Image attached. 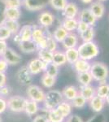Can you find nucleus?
I'll return each mask as SVG.
<instances>
[{
	"instance_id": "54",
	"label": "nucleus",
	"mask_w": 109,
	"mask_h": 122,
	"mask_svg": "<svg viewBox=\"0 0 109 122\" xmlns=\"http://www.w3.org/2000/svg\"><path fill=\"white\" fill-rule=\"evenodd\" d=\"M0 122H3V120H2V117H0Z\"/></svg>"
},
{
	"instance_id": "21",
	"label": "nucleus",
	"mask_w": 109,
	"mask_h": 122,
	"mask_svg": "<svg viewBox=\"0 0 109 122\" xmlns=\"http://www.w3.org/2000/svg\"><path fill=\"white\" fill-rule=\"evenodd\" d=\"M39 110H40L39 103L27 99L25 111H24L26 113V115H28L29 117H33V116H34V115H37V112H39Z\"/></svg>"
},
{
	"instance_id": "28",
	"label": "nucleus",
	"mask_w": 109,
	"mask_h": 122,
	"mask_svg": "<svg viewBox=\"0 0 109 122\" xmlns=\"http://www.w3.org/2000/svg\"><path fill=\"white\" fill-rule=\"evenodd\" d=\"M37 58L42 62H44L45 64H50V63H52L53 52L47 49H40L37 51Z\"/></svg>"
},
{
	"instance_id": "11",
	"label": "nucleus",
	"mask_w": 109,
	"mask_h": 122,
	"mask_svg": "<svg viewBox=\"0 0 109 122\" xmlns=\"http://www.w3.org/2000/svg\"><path fill=\"white\" fill-rule=\"evenodd\" d=\"M78 17L79 20L86 23L90 27H94L97 21V19L93 15L89 8H84L81 11H79Z\"/></svg>"
},
{
	"instance_id": "12",
	"label": "nucleus",
	"mask_w": 109,
	"mask_h": 122,
	"mask_svg": "<svg viewBox=\"0 0 109 122\" xmlns=\"http://www.w3.org/2000/svg\"><path fill=\"white\" fill-rule=\"evenodd\" d=\"M55 21V16L51 12L48 11H42L38 15V23L41 27L42 28H48L51 26Z\"/></svg>"
},
{
	"instance_id": "53",
	"label": "nucleus",
	"mask_w": 109,
	"mask_h": 122,
	"mask_svg": "<svg viewBox=\"0 0 109 122\" xmlns=\"http://www.w3.org/2000/svg\"><path fill=\"white\" fill-rule=\"evenodd\" d=\"M98 2H101V3H103V2H104V1H107V0H97Z\"/></svg>"
},
{
	"instance_id": "32",
	"label": "nucleus",
	"mask_w": 109,
	"mask_h": 122,
	"mask_svg": "<svg viewBox=\"0 0 109 122\" xmlns=\"http://www.w3.org/2000/svg\"><path fill=\"white\" fill-rule=\"evenodd\" d=\"M3 25H4L5 26L9 29V31L11 33L12 35H15V34H16V33H18L20 29H21V26H20L18 20H12L6 19Z\"/></svg>"
},
{
	"instance_id": "13",
	"label": "nucleus",
	"mask_w": 109,
	"mask_h": 122,
	"mask_svg": "<svg viewBox=\"0 0 109 122\" xmlns=\"http://www.w3.org/2000/svg\"><path fill=\"white\" fill-rule=\"evenodd\" d=\"M61 43H62L63 46H64V48L65 50L72 49V48H77V47L78 46L79 38L76 33H68L67 37L64 38V40Z\"/></svg>"
},
{
	"instance_id": "38",
	"label": "nucleus",
	"mask_w": 109,
	"mask_h": 122,
	"mask_svg": "<svg viewBox=\"0 0 109 122\" xmlns=\"http://www.w3.org/2000/svg\"><path fill=\"white\" fill-rule=\"evenodd\" d=\"M48 3L52 8H54L56 11H63L68 2H67V0H49Z\"/></svg>"
},
{
	"instance_id": "14",
	"label": "nucleus",
	"mask_w": 109,
	"mask_h": 122,
	"mask_svg": "<svg viewBox=\"0 0 109 122\" xmlns=\"http://www.w3.org/2000/svg\"><path fill=\"white\" fill-rule=\"evenodd\" d=\"M79 14V8L76 3H68L66 7L63 11L65 19H77V16Z\"/></svg>"
},
{
	"instance_id": "24",
	"label": "nucleus",
	"mask_w": 109,
	"mask_h": 122,
	"mask_svg": "<svg viewBox=\"0 0 109 122\" xmlns=\"http://www.w3.org/2000/svg\"><path fill=\"white\" fill-rule=\"evenodd\" d=\"M91 64L90 61H87L82 59H79L78 60L73 64V68L76 70L77 73H82V72H90Z\"/></svg>"
},
{
	"instance_id": "5",
	"label": "nucleus",
	"mask_w": 109,
	"mask_h": 122,
	"mask_svg": "<svg viewBox=\"0 0 109 122\" xmlns=\"http://www.w3.org/2000/svg\"><path fill=\"white\" fill-rule=\"evenodd\" d=\"M27 99L21 95L11 96L7 100V109L16 113H21L25 111Z\"/></svg>"
},
{
	"instance_id": "48",
	"label": "nucleus",
	"mask_w": 109,
	"mask_h": 122,
	"mask_svg": "<svg viewBox=\"0 0 109 122\" xmlns=\"http://www.w3.org/2000/svg\"><path fill=\"white\" fill-rule=\"evenodd\" d=\"M7 68H8V64L3 58H0V72H4L5 73Z\"/></svg>"
},
{
	"instance_id": "29",
	"label": "nucleus",
	"mask_w": 109,
	"mask_h": 122,
	"mask_svg": "<svg viewBox=\"0 0 109 122\" xmlns=\"http://www.w3.org/2000/svg\"><path fill=\"white\" fill-rule=\"evenodd\" d=\"M78 20L77 19H65L61 23V26L68 33H73V31L76 30L77 27Z\"/></svg>"
},
{
	"instance_id": "17",
	"label": "nucleus",
	"mask_w": 109,
	"mask_h": 122,
	"mask_svg": "<svg viewBox=\"0 0 109 122\" xmlns=\"http://www.w3.org/2000/svg\"><path fill=\"white\" fill-rule=\"evenodd\" d=\"M63 98L68 102H71L76 96L79 94V90L75 86H67L61 92Z\"/></svg>"
},
{
	"instance_id": "36",
	"label": "nucleus",
	"mask_w": 109,
	"mask_h": 122,
	"mask_svg": "<svg viewBox=\"0 0 109 122\" xmlns=\"http://www.w3.org/2000/svg\"><path fill=\"white\" fill-rule=\"evenodd\" d=\"M70 103L73 107L77 108V109H82V108L85 107V106L86 105L87 101L79 94L78 95L76 96V97L70 102Z\"/></svg>"
},
{
	"instance_id": "35",
	"label": "nucleus",
	"mask_w": 109,
	"mask_h": 122,
	"mask_svg": "<svg viewBox=\"0 0 109 122\" xmlns=\"http://www.w3.org/2000/svg\"><path fill=\"white\" fill-rule=\"evenodd\" d=\"M55 82H56V77H53L50 76L47 74H43L42 76L41 77V83L47 89H51L55 86Z\"/></svg>"
},
{
	"instance_id": "43",
	"label": "nucleus",
	"mask_w": 109,
	"mask_h": 122,
	"mask_svg": "<svg viewBox=\"0 0 109 122\" xmlns=\"http://www.w3.org/2000/svg\"><path fill=\"white\" fill-rule=\"evenodd\" d=\"M89 25H86V23L82 22V21L81 20H78V23H77V29L76 30L77 31V33L80 34V33H82V32H84V31H86L87 29L89 28Z\"/></svg>"
},
{
	"instance_id": "46",
	"label": "nucleus",
	"mask_w": 109,
	"mask_h": 122,
	"mask_svg": "<svg viewBox=\"0 0 109 122\" xmlns=\"http://www.w3.org/2000/svg\"><path fill=\"white\" fill-rule=\"evenodd\" d=\"M32 122H49V121L47 119V116L40 114V115H37L36 117H34Z\"/></svg>"
},
{
	"instance_id": "9",
	"label": "nucleus",
	"mask_w": 109,
	"mask_h": 122,
	"mask_svg": "<svg viewBox=\"0 0 109 122\" xmlns=\"http://www.w3.org/2000/svg\"><path fill=\"white\" fill-rule=\"evenodd\" d=\"M49 0H23L22 4L30 11H41L47 7Z\"/></svg>"
},
{
	"instance_id": "20",
	"label": "nucleus",
	"mask_w": 109,
	"mask_h": 122,
	"mask_svg": "<svg viewBox=\"0 0 109 122\" xmlns=\"http://www.w3.org/2000/svg\"><path fill=\"white\" fill-rule=\"evenodd\" d=\"M32 32H33L32 25H26L21 27V29H20L19 33H18L20 39H21V42L32 40Z\"/></svg>"
},
{
	"instance_id": "27",
	"label": "nucleus",
	"mask_w": 109,
	"mask_h": 122,
	"mask_svg": "<svg viewBox=\"0 0 109 122\" xmlns=\"http://www.w3.org/2000/svg\"><path fill=\"white\" fill-rule=\"evenodd\" d=\"M21 11L20 8L16 7H7L5 11V17L7 20H18L21 18Z\"/></svg>"
},
{
	"instance_id": "34",
	"label": "nucleus",
	"mask_w": 109,
	"mask_h": 122,
	"mask_svg": "<svg viewBox=\"0 0 109 122\" xmlns=\"http://www.w3.org/2000/svg\"><path fill=\"white\" fill-rule=\"evenodd\" d=\"M77 81L81 84V86H88L92 83L93 78L90 72H82V73H77Z\"/></svg>"
},
{
	"instance_id": "51",
	"label": "nucleus",
	"mask_w": 109,
	"mask_h": 122,
	"mask_svg": "<svg viewBox=\"0 0 109 122\" xmlns=\"http://www.w3.org/2000/svg\"><path fill=\"white\" fill-rule=\"evenodd\" d=\"M81 1H82L83 3H85V4H91L94 0H81Z\"/></svg>"
},
{
	"instance_id": "16",
	"label": "nucleus",
	"mask_w": 109,
	"mask_h": 122,
	"mask_svg": "<svg viewBox=\"0 0 109 122\" xmlns=\"http://www.w3.org/2000/svg\"><path fill=\"white\" fill-rule=\"evenodd\" d=\"M105 99H101V98L98 97V96H94V97L89 101V105H90V109L93 112L96 113L101 112L103 111V109L104 108L105 106Z\"/></svg>"
},
{
	"instance_id": "3",
	"label": "nucleus",
	"mask_w": 109,
	"mask_h": 122,
	"mask_svg": "<svg viewBox=\"0 0 109 122\" xmlns=\"http://www.w3.org/2000/svg\"><path fill=\"white\" fill-rule=\"evenodd\" d=\"M63 100H64V98L59 90H50L46 93L45 99L43 101L44 108L46 110L54 109Z\"/></svg>"
},
{
	"instance_id": "33",
	"label": "nucleus",
	"mask_w": 109,
	"mask_h": 122,
	"mask_svg": "<svg viewBox=\"0 0 109 122\" xmlns=\"http://www.w3.org/2000/svg\"><path fill=\"white\" fill-rule=\"evenodd\" d=\"M95 36V30L94 27H89L86 31L80 33V38L83 42H93Z\"/></svg>"
},
{
	"instance_id": "31",
	"label": "nucleus",
	"mask_w": 109,
	"mask_h": 122,
	"mask_svg": "<svg viewBox=\"0 0 109 122\" xmlns=\"http://www.w3.org/2000/svg\"><path fill=\"white\" fill-rule=\"evenodd\" d=\"M68 34V31L65 30L61 25H59V26H58L55 29V30L54 31V33L52 34V37L57 42L61 43L64 40V38H66Z\"/></svg>"
},
{
	"instance_id": "37",
	"label": "nucleus",
	"mask_w": 109,
	"mask_h": 122,
	"mask_svg": "<svg viewBox=\"0 0 109 122\" xmlns=\"http://www.w3.org/2000/svg\"><path fill=\"white\" fill-rule=\"evenodd\" d=\"M59 67L54 64L53 63H50V64H47V66L45 68L44 73L47 75L53 76V77H56L59 74Z\"/></svg>"
},
{
	"instance_id": "44",
	"label": "nucleus",
	"mask_w": 109,
	"mask_h": 122,
	"mask_svg": "<svg viewBox=\"0 0 109 122\" xmlns=\"http://www.w3.org/2000/svg\"><path fill=\"white\" fill-rule=\"evenodd\" d=\"M10 92H11V89L7 85L0 87V96L1 97L4 98L5 96H8L10 94Z\"/></svg>"
},
{
	"instance_id": "19",
	"label": "nucleus",
	"mask_w": 109,
	"mask_h": 122,
	"mask_svg": "<svg viewBox=\"0 0 109 122\" xmlns=\"http://www.w3.org/2000/svg\"><path fill=\"white\" fill-rule=\"evenodd\" d=\"M79 94H80L87 102H89L94 96H95V88L91 86V85H88V86H81L80 90H79Z\"/></svg>"
},
{
	"instance_id": "26",
	"label": "nucleus",
	"mask_w": 109,
	"mask_h": 122,
	"mask_svg": "<svg viewBox=\"0 0 109 122\" xmlns=\"http://www.w3.org/2000/svg\"><path fill=\"white\" fill-rule=\"evenodd\" d=\"M52 63L58 67L63 66L65 64H67V60L64 52L60 51H55L53 53Z\"/></svg>"
},
{
	"instance_id": "6",
	"label": "nucleus",
	"mask_w": 109,
	"mask_h": 122,
	"mask_svg": "<svg viewBox=\"0 0 109 122\" xmlns=\"http://www.w3.org/2000/svg\"><path fill=\"white\" fill-rule=\"evenodd\" d=\"M26 94L28 96V99L34 101L37 103H43L46 95V93L41 87H39L37 85L33 84L27 86Z\"/></svg>"
},
{
	"instance_id": "40",
	"label": "nucleus",
	"mask_w": 109,
	"mask_h": 122,
	"mask_svg": "<svg viewBox=\"0 0 109 122\" xmlns=\"http://www.w3.org/2000/svg\"><path fill=\"white\" fill-rule=\"evenodd\" d=\"M11 33L4 25H0V41H5L11 38Z\"/></svg>"
},
{
	"instance_id": "1",
	"label": "nucleus",
	"mask_w": 109,
	"mask_h": 122,
	"mask_svg": "<svg viewBox=\"0 0 109 122\" xmlns=\"http://www.w3.org/2000/svg\"><path fill=\"white\" fill-rule=\"evenodd\" d=\"M80 59L90 61L99 55V48L94 42H82L77 47Z\"/></svg>"
},
{
	"instance_id": "7",
	"label": "nucleus",
	"mask_w": 109,
	"mask_h": 122,
	"mask_svg": "<svg viewBox=\"0 0 109 122\" xmlns=\"http://www.w3.org/2000/svg\"><path fill=\"white\" fill-rule=\"evenodd\" d=\"M16 78L20 85L29 86L33 83V75L28 69L27 66H22L17 70Z\"/></svg>"
},
{
	"instance_id": "18",
	"label": "nucleus",
	"mask_w": 109,
	"mask_h": 122,
	"mask_svg": "<svg viewBox=\"0 0 109 122\" xmlns=\"http://www.w3.org/2000/svg\"><path fill=\"white\" fill-rule=\"evenodd\" d=\"M18 46L20 50L25 54H31V53H34L35 51H38L36 43L33 40L21 42L18 44Z\"/></svg>"
},
{
	"instance_id": "39",
	"label": "nucleus",
	"mask_w": 109,
	"mask_h": 122,
	"mask_svg": "<svg viewBox=\"0 0 109 122\" xmlns=\"http://www.w3.org/2000/svg\"><path fill=\"white\" fill-rule=\"evenodd\" d=\"M57 43L58 42L54 39V38L52 37V34L48 33L47 40V48L46 49L54 53L55 51H57V48H58V44Z\"/></svg>"
},
{
	"instance_id": "22",
	"label": "nucleus",
	"mask_w": 109,
	"mask_h": 122,
	"mask_svg": "<svg viewBox=\"0 0 109 122\" xmlns=\"http://www.w3.org/2000/svg\"><path fill=\"white\" fill-rule=\"evenodd\" d=\"M55 108L58 110L59 112L60 113L65 119L71 115L72 110H73V107H72V105H71L70 102H68V101H66V100H63Z\"/></svg>"
},
{
	"instance_id": "23",
	"label": "nucleus",
	"mask_w": 109,
	"mask_h": 122,
	"mask_svg": "<svg viewBox=\"0 0 109 122\" xmlns=\"http://www.w3.org/2000/svg\"><path fill=\"white\" fill-rule=\"evenodd\" d=\"M46 116L49 122H64L65 121V118L59 112L56 108L51 110H46Z\"/></svg>"
},
{
	"instance_id": "42",
	"label": "nucleus",
	"mask_w": 109,
	"mask_h": 122,
	"mask_svg": "<svg viewBox=\"0 0 109 122\" xmlns=\"http://www.w3.org/2000/svg\"><path fill=\"white\" fill-rule=\"evenodd\" d=\"M6 7L3 0H0V25H3L5 21V11H6Z\"/></svg>"
},
{
	"instance_id": "10",
	"label": "nucleus",
	"mask_w": 109,
	"mask_h": 122,
	"mask_svg": "<svg viewBox=\"0 0 109 122\" xmlns=\"http://www.w3.org/2000/svg\"><path fill=\"white\" fill-rule=\"evenodd\" d=\"M26 66L29 71L30 72V73L32 74L33 76H34V75H37V74L41 73L42 72H44L45 68H46V66H47V64L42 62V61L41 60H39L38 58H34L29 61Z\"/></svg>"
},
{
	"instance_id": "52",
	"label": "nucleus",
	"mask_w": 109,
	"mask_h": 122,
	"mask_svg": "<svg viewBox=\"0 0 109 122\" xmlns=\"http://www.w3.org/2000/svg\"><path fill=\"white\" fill-rule=\"evenodd\" d=\"M105 102H106V103H108V104H109V92H108V95H107L106 99H105Z\"/></svg>"
},
{
	"instance_id": "41",
	"label": "nucleus",
	"mask_w": 109,
	"mask_h": 122,
	"mask_svg": "<svg viewBox=\"0 0 109 122\" xmlns=\"http://www.w3.org/2000/svg\"><path fill=\"white\" fill-rule=\"evenodd\" d=\"M5 5L7 7H16L20 8L22 5V1L21 0H3Z\"/></svg>"
},
{
	"instance_id": "47",
	"label": "nucleus",
	"mask_w": 109,
	"mask_h": 122,
	"mask_svg": "<svg viewBox=\"0 0 109 122\" xmlns=\"http://www.w3.org/2000/svg\"><path fill=\"white\" fill-rule=\"evenodd\" d=\"M66 121L65 122H84L82 119L77 115H70L68 117L66 118Z\"/></svg>"
},
{
	"instance_id": "30",
	"label": "nucleus",
	"mask_w": 109,
	"mask_h": 122,
	"mask_svg": "<svg viewBox=\"0 0 109 122\" xmlns=\"http://www.w3.org/2000/svg\"><path fill=\"white\" fill-rule=\"evenodd\" d=\"M109 92V84L106 82L99 83L97 88H95V95L101 99H105Z\"/></svg>"
},
{
	"instance_id": "50",
	"label": "nucleus",
	"mask_w": 109,
	"mask_h": 122,
	"mask_svg": "<svg viewBox=\"0 0 109 122\" xmlns=\"http://www.w3.org/2000/svg\"><path fill=\"white\" fill-rule=\"evenodd\" d=\"M7 44L5 41H0V58L3 56V52L5 51V50L7 48Z\"/></svg>"
},
{
	"instance_id": "2",
	"label": "nucleus",
	"mask_w": 109,
	"mask_h": 122,
	"mask_svg": "<svg viewBox=\"0 0 109 122\" xmlns=\"http://www.w3.org/2000/svg\"><path fill=\"white\" fill-rule=\"evenodd\" d=\"M90 73L92 76L93 81L102 83L107 81L109 76V70L106 64L100 62H94L91 64Z\"/></svg>"
},
{
	"instance_id": "49",
	"label": "nucleus",
	"mask_w": 109,
	"mask_h": 122,
	"mask_svg": "<svg viewBox=\"0 0 109 122\" xmlns=\"http://www.w3.org/2000/svg\"><path fill=\"white\" fill-rule=\"evenodd\" d=\"M7 77L4 72H0V87L7 85Z\"/></svg>"
},
{
	"instance_id": "25",
	"label": "nucleus",
	"mask_w": 109,
	"mask_h": 122,
	"mask_svg": "<svg viewBox=\"0 0 109 122\" xmlns=\"http://www.w3.org/2000/svg\"><path fill=\"white\" fill-rule=\"evenodd\" d=\"M65 56H66L67 63H68L71 65H73L77 60L80 59L78 54V51L77 48H72L65 50L64 51Z\"/></svg>"
},
{
	"instance_id": "4",
	"label": "nucleus",
	"mask_w": 109,
	"mask_h": 122,
	"mask_svg": "<svg viewBox=\"0 0 109 122\" xmlns=\"http://www.w3.org/2000/svg\"><path fill=\"white\" fill-rule=\"evenodd\" d=\"M48 31L46 30L45 28L38 26H33L32 32V40L36 43L37 49H46L47 48V40Z\"/></svg>"
},
{
	"instance_id": "45",
	"label": "nucleus",
	"mask_w": 109,
	"mask_h": 122,
	"mask_svg": "<svg viewBox=\"0 0 109 122\" xmlns=\"http://www.w3.org/2000/svg\"><path fill=\"white\" fill-rule=\"evenodd\" d=\"M7 109V100L4 98L0 96V115H2Z\"/></svg>"
},
{
	"instance_id": "15",
	"label": "nucleus",
	"mask_w": 109,
	"mask_h": 122,
	"mask_svg": "<svg viewBox=\"0 0 109 122\" xmlns=\"http://www.w3.org/2000/svg\"><path fill=\"white\" fill-rule=\"evenodd\" d=\"M89 9L97 20L101 19L104 15L105 7L104 3H101V2H93L90 4V7Z\"/></svg>"
},
{
	"instance_id": "8",
	"label": "nucleus",
	"mask_w": 109,
	"mask_h": 122,
	"mask_svg": "<svg viewBox=\"0 0 109 122\" xmlns=\"http://www.w3.org/2000/svg\"><path fill=\"white\" fill-rule=\"evenodd\" d=\"M1 58H3L8 64V65H17L22 61L21 55L10 47L6 49Z\"/></svg>"
}]
</instances>
